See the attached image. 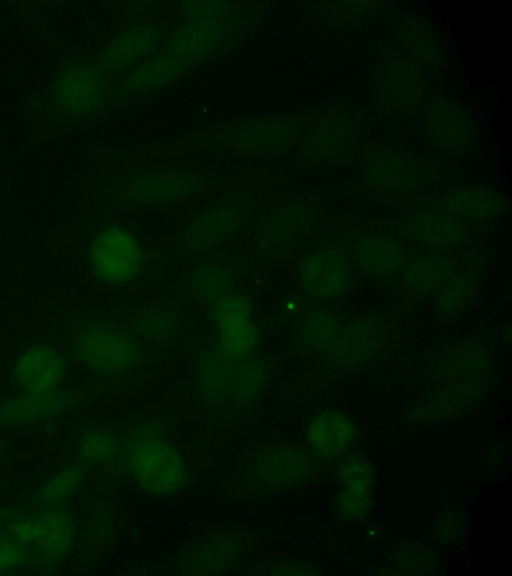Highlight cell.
<instances>
[{
    "mask_svg": "<svg viewBox=\"0 0 512 576\" xmlns=\"http://www.w3.org/2000/svg\"><path fill=\"white\" fill-rule=\"evenodd\" d=\"M233 32L231 12L190 18L122 79L120 89L129 95H142L171 84L219 51Z\"/></svg>",
    "mask_w": 512,
    "mask_h": 576,
    "instance_id": "1",
    "label": "cell"
},
{
    "mask_svg": "<svg viewBox=\"0 0 512 576\" xmlns=\"http://www.w3.org/2000/svg\"><path fill=\"white\" fill-rule=\"evenodd\" d=\"M71 348L76 359L103 376H122L143 361L140 339L130 328L99 315H81L69 326Z\"/></svg>",
    "mask_w": 512,
    "mask_h": 576,
    "instance_id": "2",
    "label": "cell"
},
{
    "mask_svg": "<svg viewBox=\"0 0 512 576\" xmlns=\"http://www.w3.org/2000/svg\"><path fill=\"white\" fill-rule=\"evenodd\" d=\"M125 464L137 485L153 496H172L188 483L186 461L156 425L133 428L124 446Z\"/></svg>",
    "mask_w": 512,
    "mask_h": 576,
    "instance_id": "3",
    "label": "cell"
},
{
    "mask_svg": "<svg viewBox=\"0 0 512 576\" xmlns=\"http://www.w3.org/2000/svg\"><path fill=\"white\" fill-rule=\"evenodd\" d=\"M212 178L194 170L154 167L134 172L122 181L118 201L128 208L175 206L208 192Z\"/></svg>",
    "mask_w": 512,
    "mask_h": 576,
    "instance_id": "4",
    "label": "cell"
},
{
    "mask_svg": "<svg viewBox=\"0 0 512 576\" xmlns=\"http://www.w3.org/2000/svg\"><path fill=\"white\" fill-rule=\"evenodd\" d=\"M147 250L139 236L121 224L102 228L88 249V264L93 276L109 286H126L144 273Z\"/></svg>",
    "mask_w": 512,
    "mask_h": 576,
    "instance_id": "5",
    "label": "cell"
},
{
    "mask_svg": "<svg viewBox=\"0 0 512 576\" xmlns=\"http://www.w3.org/2000/svg\"><path fill=\"white\" fill-rule=\"evenodd\" d=\"M250 218L247 200L224 197L198 210L181 226L178 247L199 254L220 247L236 238Z\"/></svg>",
    "mask_w": 512,
    "mask_h": 576,
    "instance_id": "6",
    "label": "cell"
},
{
    "mask_svg": "<svg viewBox=\"0 0 512 576\" xmlns=\"http://www.w3.org/2000/svg\"><path fill=\"white\" fill-rule=\"evenodd\" d=\"M214 329L213 344L228 358L243 361L254 355L260 344V327L251 299L233 292L208 307Z\"/></svg>",
    "mask_w": 512,
    "mask_h": 576,
    "instance_id": "7",
    "label": "cell"
},
{
    "mask_svg": "<svg viewBox=\"0 0 512 576\" xmlns=\"http://www.w3.org/2000/svg\"><path fill=\"white\" fill-rule=\"evenodd\" d=\"M350 265L336 248H320L308 254L299 267V283L311 298L332 300L344 295L350 288Z\"/></svg>",
    "mask_w": 512,
    "mask_h": 576,
    "instance_id": "8",
    "label": "cell"
},
{
    "mask_svg": "<svg viewBox=\"0 0 512 576\" xmlns=\"http://www.w3.org/2000/svg\"><path fill=\"white\" fill-rule=\"evenodd\" d=\"M57 106L70 115L96 111L108 97V81L95 64L78 63L65 69L55 86Z\"/></svg>",
    "mask_w": 512,
    "mask_h": 576,
    "instance_id": "9",
    "label": "cell"
},
{
    "mask_svg": "<svg viewBox=\"0 0 512 576\" xmlns=\"http://www.w3.org/2000/svg\"><path fill=\"white\" fill-rule=\"evenodd\" d=\"M312 464L305 450L289 443L266 444L252 459L254 475L271 488L290 487L304 481L312 472Z\"/></svg>",
    "mask_w": 512,
    "mask_h": 576,
    "instance_id": "10",
    "label": "cell"
},
{
    "mask_svg": "<svg viewBox=\"0 0 512 576\" xmlns=\"http://www.w3.org/2000/svg\"><path fill=\"white\" fill-rule=\"evenodd\" d=\"M297 127L284 118L250 120L230 128L223 136L226 149L249 156H262L278 152L292 143Z\"/></svg>",
    "mask_w": 512,
    "mask_h": 576,
    "instance_id": "11",
    "label": "cell"
},
{
    "mask_svg": "<svg viewBox=\"0 0 512 576\" xmlns=\"http://www.w3.org/2000/svg\"><path fill=\"white\" fill-rule=\"evenodd\" d=\"M242 550V539L235 532L215 531L187 548L179 559L178 569L188 575L222 574L234 566Z\"/></svg>",
    "mask_w": 512,
    "mask_h": 576,
    "instance_id": "12",
    "label": "cell"
},
{
    "mask_svg": "<svg viewBox=\"0 0 512 576\" xmlns=\"http://www.w3.org/2000/svg\"><path fill=\"white\" fill-rule=\"evenodd\" d=\"M310 215L300 203L270 209L258 223L254 240L265 255H278L293 247L308 232Z\"/></svg>",
    "mask_w": 512,
    "mask_h": 576,
    "instance_id": "13",
    "label": "cell"
},
{
    "mask_svg": "<svg viewBox=\"0 0 512 576\" xmlns=\"http://www.w3.org/2000/svg\"><path fill=\"white\" fill-rule=\"evenodd\" d=\"M160 41L161 32L155 25L135 24L107 43L97 56L95 66L105 76L133 69L153 53Z\"/></svg>",
    "mask_w": 512,
    "mask_h": 576,
    "instance_id": "14",
    "label": "cell"
},
{
    "mask_svg": "<svg viewBox=\"0 0 512 576\" xmlns=\"http://www.w3.org/2000/svg\"><path fill=\"white\" fill-rule=\"evenodd\" d=\"M338 513L346 520H360L370 511L374 495V470L360 455L348 457L338 470Z\"/></svg>",
    "mask_w": 512,
    "mask_h": 576,
    "instance_id": "15",
    "label": "cell"
},
{
    "mask_svg": "<svg viewBox=\"0 0 512 576\" xmlns=\"http://www.w3.org/2000/svg\"><path fill=\"white\" fill-rule=\"evenodd\" d=\"M65 359L53 347L35 344L17 358L13 377L25 393H45L57 389L65 373Z\"/></svg>",
    "mask_w": 512,
    "mask_h": 576,
    "instance_id": "16",
    "label": "cell"
},
{
    "mask_svg": "<svg viewBox=\"0 0 512 576\" xmlns=\"http://www.w3.org/2000/svg\"><path fill=\"white\" fill-rule=\"evenodd\" d=\"M79 400L72 390L25 393L0 403V426H20L50 419Z\"/></svg>",
    "mask_w": 512,
    "mask_h": 576,
    "instance_id": "17",
    "label": "cell"
},
{
    "mask_svg": "<svg viewBox=\"0 0 512 576\" xmlns=\"http://www.w3.org/2000/svg\"><path fill=\"white\" fill-rule=\"evenodd\" d=\"M305 437L315 455L326 461L341 457L356 437V427L343 412L327 409L309 422Z\"/></svg>",
    "mask_w": 512,
    "mask_h": 576,
    "instance_id": "18",
    "label": "cell"
},
{
    "mask_svg": "<svg viewBox=\"0 0 512 576\" xmlns=\"http://www.w3.org/2000/svg\"><path fill=\"white\" fill-rule=\"evenodd\" d=\"M240 362L225 356L213 343L201 352L194 368V384L198 398L204 405L218 407L227 403Z\"/></svg>",
    "mask_w": 512,
    "mask_h": 576,
    "instance_id": "19",
    "label": "cell"
},
{
    "mask_svg": "<svg viewBox=\"0 0 512 576\" xmlns=\"http://www.w3.org/2000/svg\"><path fill=\"white\" fill-rule=\"evenodd\" d=\"M355 265L374 278H390L403 271L407 264L406 248L397 240L385 235H366L352 248Z\"/></svg>",
    "mask_w": 512,
    "mask_h": 576,
    "instance_id": "20",
    "label": "cell"
},
{
    "mask_svg": "<svg viewBox=\"0 0 512 576\" xmlns=\"http://www.w3.org/2000/svg\"><path fill=\"white\" fill-rule=\"evenodd\" d=\"M408 237L417 244L431 248H451L465 237V229L457 217L442 212H421L406 224Z\"/></svg>",
    "mask_w": 512,
    "mask_h": 576,
    "instance_id": "21",
    "label": "cell"
},
{
    "mask_svg": "<svg viewBox=\"0 0 512 576\" xmlns=\"http://www.w3.org/2000/svg\"><path fill=\"white\" fill-rule=\"evenodd\" d=\"M383 342L380 326L372 321H358L341 331L328 351L330 359L340 366H354L370 359Z\"/></svg>",
    "mask_w": 512,
    "mask_h": 576,
    "instance_id": "22",
    "label": "cell"
},
{
    "mask_svg": "<svg viewBox=\"0 0 512 576\" xmlns=\"http://www.w3.org/2000/svg\"><path fill=\"white\" fill-rule=\"evenodd\" d=\"M236 274L221 262H204L190 270L185 288L190 299L207 308L235 292Z\"/></svg>",
    "mask_w": 512,
    "mask_h": 576,
    "instance_id": "23",
    "label": "cell"
},
{
    "mask_svg": "<svg viewBox=\"0 0 512 576\" xmlns=\"http://www.w3.org/2000/svg\"><path fill=\"white\" fill-rule=\"evenodd\" d=\"M30 522L31 541L47 556L61 558L71 550L76 538V526L69 512L47 510Z\"/></svg>",
    "mask_w": 512,
    "mask_h": 576,
    "instance_id": "24",
    "label": "cell"
},
{
    "mask_svg": "<svg viewBox=\"0 0 512 576\" xmlns=\"http://www.w3.org/2000/svg\"><path fill=\"white\" fill-rule=\"evenodd\" d=\"M129 327L139 338L154 344L173 342L182 329L177 310L165 304H146L131 315Z\"/></svg>",
    "mask_w": 512,
    "mask_h": 576,
    "instance_id": "25",
    "label": "cell"
},
{
    "mask_svg": "<svg viewBox=\"0 0 512 576\" xmlns=\"http://www.w3.org/2000/svg\"><path fill=\"white\" fill-rule=\"evenodd\" d=\"M454 262L441 254H426L407 262L403 269L406 285L416 292L440 290L454 275Z\"/></svg>",
    "mask_w": 512,
    "mask_h": 576,
    "instance_id": "26",
    "label": "cell"
},
{
    "mask_svg": "<svg viewBox=\"0 0 512 576\" xmlns=\"http://www.w3.org/2000/svg\"><path fill=\"white\" fill-rule=\"evenodd\" d=\"M268 363L254 355L241 361L235 371L227 403L234 407H244L255 400L265 389L269 379Z\"/></svg>",
    "mask_w": 512,
    "mask_h": 576,
    "instance_id": "27",
    "label": "cell"
},
{
    "mask_svg": "<svg viewBox=\"0 0 512 576\" xmlns=\"http://www.w3.org/2000/svg\"><path fill=\"white\" fill-rule=\"evenodd\" d=\"M451 215L468 220H487L502 208L501 197L486 188H469L454 192L448 199Z\"/></svg>",
    "mask_w": 512,
    "mask_h": 576,
    "instance_id": "28",
    "label": "cell"
},
{
    "mask_svg": "<svg viewBox=\"0 0 512 576\" xmlns=\"http://www.w3.org/2000/svg\"><path fill=\"white\" fill-rule=\"evenodd\" d=\"M341 331V325L335 315L326 310H316L304 320L301 337L306 345L314 349L329 351Z\"/></svg>",
    "mask_w": 512,
    "mask_h": 576,
    "instance_id": "29",
    "label": "cell"
},
{
    "mask_svg": "<svg viewBox=\"0 0 512 576\" xmlns=\"http://www.w3.org/2000/svg\"><path fill=\"white\" fill-rule=\"evenodd\" d=\"M118 442L107 429L94 427L87 430L79 441L78 453L86 466H96L110 462L117 454Z\"/></svg>",
    "mask_w": 512,
    "mask_h": 576,
    "instance_id": "30",
    "label": "cell"
},
{
    "mask_svg": "<svg viewBox=\"0 0 512 576\" xmlns=\"http://www.w3.org/2000/svg\"><path fill=\"white\" fill-rule=\"evenodd\" d=\"M478 281L472 273L453 275L448 282L438 290L436 305L439 312L445 315L461 311L475 295Z\"/></svg>",
    "mask_w": 512,
    "mask_h": 576,
    "instance_id": "31",
    "label": "cell"
},
{
    "mask_svg": "<svg viewBox=\"0 0 512 576\" xmlns=\"http://www.w3.org/2000/svg\"><path fill=\"white\" fill-rule=\"evenodd\" d=\"M85 471L82 465H69L50 477L37 493L42 504L58 503L73 494L84 482Z\"/></svg>",
    "mask_w": 512,
    "mask_h": 576,
    "instance_id": "32",
    "label": "cell"
},
{
    "mask_svg": "<svg viewBox=\"0 0 512 576\" xmlns=\"http://www.w3.org/2000/svg\"><path fill=\"white\" fill-rule=\"evenodd\" d=\"M369 176L373 185L382 191H401L407 184L406 175L396 161L377 163L372 167Z\"/></svg>",
    "mask_w": 512,
    "mask_h": 576,
    "instance_id": "33",
    "label": "cell"
},
{
    "mask_svg": "<svg viewBox=\"0 0 512 576\" xmlns=\"http://www.w3.org/2000/svg\"><path fill=\"white\" fill-rule=\"evenodd\" d=\"M26 560L24 544L12 536H0V573L21 567Z\"/></svg>",
    "mask_w": 512,
    "mask_h": 576,
    "instance_id": "34",
    "label": "cell"
},
{
    "mask_svg": "<svg viewBox=\"0 0 512 576\" xmlns=\"http://www.w3.org/2000/svg\"><path fill=\"white\" fill-rule=\"evenodd\" d=\"M309 568L304 567V565L296 563V562H278L272 564L266 573L272 575H301V574H310L311 571H308Z\"/></svg>",
    "mask_w": 512,
    "mask_h": 576,
    "instance_id": "35",
    "label": "cell"
},
{
    "mask_svg": "<svg viewBox=\"0 0 512 576\" xmlns=\"http://www.w3.org/2000/svg\"><path fill=\"white\" fill-rule=\"evenodd\" d=\"M1 457H2V446H1V443H0V461H1Z\"/></svg>",
    "mask_w": 512,
    "mask_h": 576,
    "instance_id": "36",
    "label": "cell"
}]
</instances>
